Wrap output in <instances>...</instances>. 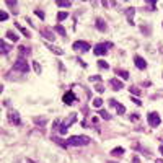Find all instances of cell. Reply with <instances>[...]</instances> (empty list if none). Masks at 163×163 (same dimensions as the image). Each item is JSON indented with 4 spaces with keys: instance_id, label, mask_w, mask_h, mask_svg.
I'll use <instances>...</instances> for the list:
<instances>
[{
    "instance_id": "obj_1",
    "label": "cell",
    "mask_w": 163,
    "mask_h": 163,
    "mask_svg": "<svg viewBox=\"0 0 163 163\" xmlns=\"http://www.w3.org/2000/svg\"><path fill=\"white\" fill-rule=\"evenodd\" d=\"M90 142L91 139L86 136H72L65 140V147H83V145H88Z\"/></svg>"
},
{
    "instance_id": "obj_2",
    "label": "cell",
    "mask_w": 163,
    "mask_h": 163,
    "mask_svg": "<svg viewBox=\"0 0 163 163\" xmlns=\"http://www.w3.org/2000/svg\"><path fill=\"white\" fill-rule=\"evenodd\" d=\"M13 69L18 70V72H21V74H26L28 70H30V65H28L26 59L23 57V55H20V57L17 59V62L13 64Z\"/></svg>"
},
{
    "instance_id": "obj_3",
    "label": "cell",
    "mask_w": 163,
    "mask_h": 163,
    "mask_svg": "<svg viewBox=\"0 0 163 163\" xmlns=\"http://www.w3.org/2000/svg\"><path fill=\"white\" fill-rule=\"evenodd\" d=\"M77 121V114L75 113H72V114H69V118L65 119V121L61 124V129H59V132L61 134H65L67 130H69V127H70V124H74V122Z\"/></svg>"
},
{
    "instance_id": "obj_4",
    "label": "cell",
    "mask_w": 163,
    "mask_h": 163,
    "mask_svg": "<svg viewBox=\"0 0 163 163\" xmlns=\"http://www.w3.org/2000/svg\"><path fill=\"white\" fill-rule=\"evenodd\" d=\"M147 121H149L150 127H158L160 122H161V119H160V114L152 111V113H149V116H147Z\"/></svg>"
},
{
    "instance_id": "obj_5",
    "label": "cell",
    "mask_w": 163,
    "mask_h": 163,
    "mask_svg": "<svg viewBox=\"0 0 163 163\" xmlns=\"http://www.w3.org/2000/svg\"><path fill=\"white\" fill-rule=\"evenodd\" d=\"M109 47H111L109 42H106V44H105V42H100V44L95 46V51H93V52L96 54V55H105L106 52H108Z\"/></svg>"
},
{
    "instance_id": "obj_6",
    "label": "cell",
    "mask_w": 163,
    "mask_h": 163,
    "mask_svg": "<svg viewBox=\"0 0 163 163\" xmlns=\"http://www.w3.org/2000/svg\"><path fill=\"white\" fill-rule=\"evenodd\" d=\"M8 121L11 122V124H15V126H20V124H21V119H20L18 111H15V109H10V111H8Z\"/></svg>"
},
{
    "instance_id": "obj_7",
    "label": "cell",
    "mask_w": 163,
    "mask_h": 163,
    "mask_svg": "<svg viewBox=\"0 0 163 163\" xmlns=\"http://www.w3.org/2000/svg\"><path fill=\"white\" fill-rule=\"evenodd\" d=\"M74 49L77 52H86V51H90V44L85 41H77V42H74Z\"/></svg>"
},
{
    "instance_id": "obj_8",
    "label": "cell",
    "mask_w": 163,
    "mask_h": 163,
    "mask_svg": "<svg viewBox=\"0 0 163 163\" xmlns=\"http://www.w3.org/2000/svg\"><path fill=\"white\" fill-rule=\"evenodd\" d=\"M134 64H136V67H137V69H140V70L147 69V61L144 57H140V55H134Z\"/></svg>"
},
{
    "instance_id": "obj_9",
    "label": "cell",
    "mask_w": 163,
    "mask_h": 163,
    "mask_svg": "<svg viewBox=\"0 0 163 163\" xmlns=\"http://www.w3.org/2000/svg\"><path fill=\"white\" fill-rule=\"evenodd\" d=\"M62 100H64V103H65V105H72V103H75V95H74V91L69 90L65 95H64Z\"/></svg>"
},
{
    "instance_id": "obj_10",
    "label": "cell",
    "mask_w": 163,
    "mask_h": 163,
    "mask_svg": "<svg viewBox=\"0 0 163 163\" xmlns=\"http://www.w3.org/2000/svg\"><path fill=\"white\" fill-rule=\"evenodd\" d=\"M41 36L42 38H46L47 41H55V36H54V33L52 31H49V30H41Z\"/></svg>"
},
{
    "instance_id": "obj_11",
    "label": "cell",
    "mask_w": 163,
    "mask_h": 163,
    "mask_svg": "<svg viewBox=\"0 0 163 163\" xmlns=\"http://www.w3.org/2000/svg\"><path fill=\"white\" fill-rule=\"evenodd\" d=\"M111 86H113L114 90H121V88H124V83H122L121 80H118V78H111Z\"/></svg>"
},
{
    "instance_id": "obj_12",
    "label": "cell",
    "mask_w": 163,
    "mask_h": 163,
    "mask_svg": "<svg viewBox=\"0 0 163 163\" xmlns=\"http://www.w3.org/2000/svg\"><path fill=\"white\" fill-rule=\"evenodd\" d=\"M134 13H136V8H132V7L126 10V17H127V20H129L130 25H134Z\"/></svg>"
},
{
    "instance_id": "obj_13",
    "label": "cell",
    "mask_w": 163,
    "mask_h": 163,
    "mask_svg": "<svg viewBox=\"0 0 163 163\" xmlns=\"http://www.w3.org/2000/svg\"><path fill=\"white\" fill-rule=\"evenodd\" d=\"M96 30H100V31L108 30V26H106V23H105V20H103V18H96Z\"/></svg>"
},
{
    "instance_id": "obj_14",
    "label": "cell",
    "mask_w": 163,
    "mask_h": 163,
    "mask_svg": "<svg viewBox=\"0 0 163 163\" xmlns=\"http://www.w3.org/2000/svg\"><path fill=\"white\" fill-rule=\"evenodd\" d=\"M47 49H49L52 54H55V55H64V51L61 49V47H55L52 44H47Z\"/></svg>"
},
{
    "instance_id": "obj_15",
    "label": "cell",
    "mask_w": 163,
    "mask_h": 163,
    "mask_svg": "<svg viewBox=\"0 0 163 163\" xmlns=\"http://www.w3.org/2000/svg\"><path fill=\"white\" fill-rule=\"evenodd\" d=\"M7 38H8L10 41H13V42H17V41H18V34H17V33H13V31H7Z\"/></svg>"
},
{
    "instance_id": "obj_16",
    "label": "cell",
    "mask_w": 163,
    "mask_h": 163,
    "mask_svg": "<svg viewBox=\"0 0 163 163\" xmlns=\"http://www.w3.org/2000/svg\"><path fill=\"white\" fill-rule=\"evenodd\" d=\"M17 28H18L20 31H21V34H23V36H26V38H30V36H31V33H30V31H28L26 28H23L21 25H18V23H17Z\"/></svg>"
},
{
    "instance_id": "obj_17",
    "label": "cell",
    "mask_w": 163,
    "mask_h": 163,
    "mask_svg": "<svg viewBox=\"0 0 163 163\" xmlns=\"http://www.w3.org/2000/svg\"><path fill=\"white\" fill-rule=\"evenodd\" d=\"M54 30H55V33H59V34H61V36H64V38L67 36L65 30H64V28H62L61 25H55V28H54Z\"/></svg>"
},
{
    "instance_id": "obj_18",
    "label": "cell",
    "mask_w": 163,
    "mask_h": 163,
    "mask_svg": "<svg viewBox=\"0 0 163 163\" xmlns=\"http://www.w3.org/2000/svg\"><path fill=\"white\" fill-rule=\"evenodd\" d=\"M2 49H3V51H2V52H3V54H5V55H7V54H8V52H10V49H11V47H10L8 44H7V42H5V41H3V39H2Z\"/></svg>"
},
{
    "instance_id": "obj_19",
    "label": "cell",
    "mask_w": 163,
    "mask_h": 163,
    "mask_svg": "<svg viewBox=\"0 0 163 163\" xmlns=\"http://www.w3.org/2000/svg\"><path fill=\"white\" fill-rule=\"evenodd\" d=\"M67 17H69L67 11H59V13H57V21H62V20H65Z\"/></svg>"
},
{
    "instance_id": "obj_20",
    "label": "cell",
    "mask_w": 163,
    "mask_h": 163,
    "mask_svg": "<svg viewBox=\"0 0 163 163\" xmlns=\"http://www.w3.org/2000/svg\"><path fill=\"white\" fill-rule=\"evenodd\" d=\"M34 122L39 126H46V122H47V119L46 118H34Z\"/></svg>"
},
{
    "instance_id": "obj_21",
    "label": "cell",
    "mask_w": 163,
    "mask_h": 163,
    "mask_svg": "<svg viewBox=\"0 0 163 163\" xmlns=\"http://www.w3.org/2000/svg\"><path fill=\"white\" fill-rule=\"evenodd\" d=\"M129 91H130V93H132V95H134V96H139V95H140V93H142V91H140V90H139V88H137V86H130V88H129Z\"/></svg>"
},
{
    "instance_id": "obj_22",
    "label": "cell",
    "mask_w": 163,
    "mask_h": 163,
    "mask_svg": "<svg viewBox=\"0 0 163 163\" xmlns=\"http://www.w3.org/2000/svg\"><path fill=\"white\" fill-rule=\"evenodd\" d=\"M101 105H103L101 98H95V100H93V106H95V108H101Z\"/></svg>"
},
{
    "instance_id": "obj_23",
    "label": "cell",
    "mask_w": 163,
    "mask_h": 163,
    "mask_svg": "<svg viewBox=\"0 0 163 163\" xmlns=\"http://www.w3.org/2000/svg\"><path fill=\"white\" fill-rule=\"evenodd\" d=\"M98 67H100V69H109V65H108V62L106 61H98Z\"/></svg>"
},
{
    "instance_id": "obj_24",
    "label": "cell",
    "mask_w": 163,
    "mask_h": 163,
    "mask_svg": "<svg viewBox=\"0 0 163 163\" xmlns=\"http://www.w3.org/2000/svg\"><path fill=\"white\" fill-rule=\"evenodd\" d=\"M116 74H118V75H121V77L124 78V80H126V78H129V74H127L126 70H116Z\"/></svg>"
},
{
    "instance_id": "obj_25",
    "label": "cell",
    "mask_w": 163,
    "mask_h": 163,
    "mask_svg": "<svg viewBox=\"0 0 163 163\" xmlns=\"http://www.w3.org/2000/svg\"><path fill=\"white\" fill-rule=\"evenodd\" d=\"M116 113H118V114H124V113H126V108H124L122 105H118V106H116Z\"/></svg>"
},
{
    "instance_id": "obj_26",
    "label": "cell",
    "mask_w": 163,
    "mask_h": 163,
    "mask_svg": "<svg viewBox=\"0 0 163 163\" xmlns=\"http://www.w3.org/2000/svg\"><path fill=\"white\" fill-rule=\"evenodd\" d=\"M59 7H62V8H69L70 5H72V2H57Z\"/></svg>"
},
{
    "instance_id": "obj_27",
    "label": "cell",
    "mask_w": 163,
    "mask_h": 163,
    "mask_svg": "<svg viewBox=\"0 0 163 163\" xmlns=\"http://www.w3.org/2000/svg\"><path fill=\"white\" fill-rule=\"evenodd\" d=\"M111 153H113V155H122V153H124V149H122V147H119V149H114Z\"/></svg>"
},
{
    "instance_id": "obj_28",
    "label": "cell",
    "mask_w": 163,
    "mask_h": 163,
    "mask_svg": "<svg viewBox=\"0 0 163 163\" xmlns=\"http://www.w3.org/2000/svg\"><path fill=\"white\" fill-rule=\"evenodd\" d=\"M33 69H34V72H36V74H41V65H39L38 62H33Z\"/></svg>"
},
{
    "instance_id": "obj_29",
    "label": "cell",
    "mask_w": 163,
    "mask_h": 163,
    "mask_svg": "<svg viewBox=\"0 0 163 163\" xmlns=\"http://www.w3.org/2000/svg\"><path fill=\"white\" fill-rule=\"evenodd\" d=\"M34 13H36V17H39L41 20H44V11H42V10L36 8V10H34Z\"/></svg>"
},
{
    "instance_id": "obj_30",
    "label": "cell",
    "mask_w": 163,
    "mask_h": 163,
    "mask_svg": "<svg viewBox=\"0 0 163 163\" xmlns=\"http://www.w3.org/2000/svg\"><path fill=\"white\" fill-rule=\"evenodd\" d=\"M20 52H21L23 55H28V54H30V49H28V47H25V46H20Z\"/></svg>"
},
{
    "instance_id": "obj_31",
    "label": "cell",
    "mask_w": 163,
    "mask_h": 163,
    "mask_svg": "<svg viewBox=\"0 0 163 163\" xmlns=\"http://www.w3.org/2000/svg\"><path fill=\"white\" fill-rule=\"evenodd\" d=\"M100 116H101L103 119H106V121H108V119H111V116L106 113V111H100Z\"/></svg>"
},
{
    "instance_id": "obj_32",
    "label": "cell",
    "mask_w": 163,
    "mask_h": 163,
    "mask_svg": "<svg viewBox=\"0 0 163 163\" xmlns=\"http://www.w3.org/2000/svg\"><path fill=\"white\" fill-rule=\"evenodd\" d=\"M90 82H101V77H100V75H93V77H90Z\"/></svg>"
},
{
    "instance_id": "obj_33",
    "label": "cell",
    "mask_w": 163,
    "mask_h": 163,
    "mask_svg": "<svg viewBox=\"0 0 163 163\" xmlns=\"http://www.w3.org/2000/svg\"><path fill=\"white\" fill-rule=\"evenodd\" d=\"M95 90H96L98 93H103V91H105V88H103V85H100V83H96V86H95Z\"/></svg>"
},
{
    "instance_id": "obj_34",
    "label": "cell",
    "mask_w": 163,
    "mask_h": 163,
    "mask_svg": "<svg viewBox=\"0 0 163 163\" xmlns=\"http://www.w3.org/2000/svg\"><path fill=\"white\" fill-rule=\"evenodd\" d=\"M7 18H8V15H7L5 11H2V13H0V20H2V21H5Z\"/></svg>"
},
{
    "instance_id": "obj_35",
    "label": "cell",
    "mask_w": 163,
    "mask_h": 163,
    "mask_svg": "<svg viewBox=\"0 0 163 163\" xmlns=\"http://www.w3.org/2000/svg\"><path fill=\"white\" fill-rule=\"evenodd\" d=\"M132 103H136L137 106H140L142 103H140V100H139V98H132Z\"/></svg>"
},
{
    "instance_id": "obj_36",
    "label": "cell",
    "mask_w": 163,
    "mask_h": 163,
    "mask_svg": "<svg viewBox=\"0 0 163 163\" xmlns=\"http://www.w3.org/2000/svg\"><path fill=\"white\" fill-rule=\"evenodd\" d=\"M7 5H8V7H13V8H15V7H17V2H7Z\"/></svg>"
},
{
    "instance_id": "obj_37",
    "label": "cell",
    "mask_w": 163,
    "mask_h": 163,
    "mask_svg": "<svg viewBox=\"0 0 163 163\" xmlns=\"http://www.w3.org/2000/svg\"><path fill=\"white\" fill-rule=\"evenodd\" d=\"M109 105L111 106H118V103H116V100H109Z\"/></svg>"
},
{
    "instance_id": "obj_38",
    "label": "cell",
    "mask_w": 163,
    "mask_h": 163,
    "mask_svg": "<svg viewBox=\"0 0 163 163\" xmlns=\"http://www.w3.org/2000/svg\"><path fill=\"white\" fill-rule=\"evenodd\" d=\"M77 62H78V64H80V65H82V67H86V64H85V62H83V61H80V59H78V61H77Z\"/></svg>"
},
{
    "instance_id": "obj_39",
    "label": "cell",
    "mask_w": 163,
    "mask_h": 163,
    "mask_svg": "<svg viewBox=\"0 0 163 163\" xmlns=\"http://www.w3.org/2000/svg\"><path fill=\"white\" fill-rule=\"evenodd\" d=\"M139 119V114H132V121H137Z\"/></svg>"
},
{
    "instance_id": "obj_40",
    "label": "cell",
    "mask_w": 163,
    "mask_h": 163,
    "mask_svg": "<svg viewBox=\"0 0 163 163\" xmlns=\"http://www.w3.org/2000/svg\"><path fill=\"white\" fill-rule=\"evenodd\" d=\"M155 163H163V160H161V158H158V160L155 161Z\"/></svg>"
},
{
    "instance_id": "obj_41",
    "label": "cell",
    "mask_w": 163,
    "mask_h": 163,
    "mask_svg": "<svg viewBox=\"0 0 163 163\" xmlns=\"http://www.w3.org/2000/svg\"><path fill=\"white\" fill-rule=\"evenodd\" d=\"M160 153L163 155V145H160Z\"/></svg>"
},
{
    "instance_id": "obj_42",
    "label": "cell",
    "mask_w": 163,
    "mask_h": 163,
    "mask_svg": "<svg viewBox=\"0 0 163 163\" xmlns=\"http://www.w3.org/2000/svg\"><path fill=\"white\" fill-rule=\"evenodd\" d=\"M108 163H116V161H108Z\"/></svg>"
}]
</instances>
